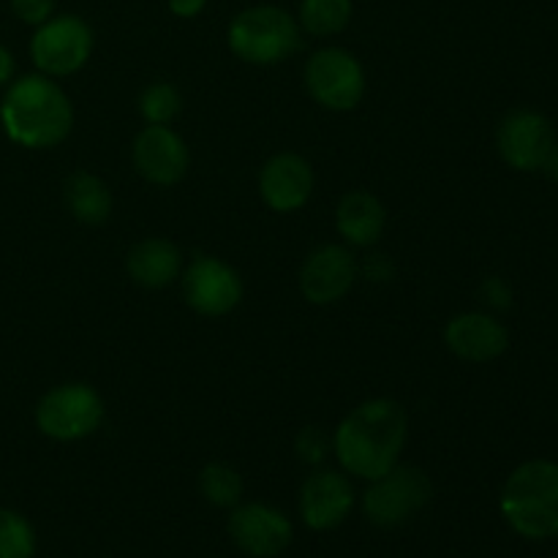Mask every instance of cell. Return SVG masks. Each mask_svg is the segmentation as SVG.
<instances>
[{"label": "cell", "mask_w": 558, "mask_h": 558, "mask_svg": "<svg viewBox=\"0 0 558 558\" xmlns=\"http://www.w3.org/2000/svg\"><path fill=\"white\" fill-rule=\"evenodd\" d=\"M445 343L463 363L483 365L490 360H499L507 352L510 332L494 314L466 311V314H458L447 322Z\"/></svg>", "instance_id": "9a60e30c"}, {"label": "cell", "mask_w": 558, "mask_h": 558, "mask_svg": "<svg viewBox=\"0 0 558 558\" xmlns=\"http://www.w3.org/2000/svg\"><path fill=\"white\" fill-rule=\"evenodd\" d=\"M104 398L85 381H69L44 392L36 407V428L52 441H80L104 423Z\"/></svg>", "instance_id": "5b68a950"}, {"label": "cell", "mask_w": 558, "mask_h": 558, "mask_svg": "<svg viewBox=\"0 0 558 558\" xmlns=\"http://www.w3.org/2000/svg\"><path fill=\"white\" fill-rule=\"evenodd\" d=\"M330 450H332V436H327L325 430L316 428V425L303 428L298 434V439H294V452H298L300 461L311 463V466H319Z\"/></svg>", "instance_id": "cb8c5ba5"}, {"label": "cell", "mask_w": 558, "mask_h": 558, "mask_svg": "<svg viewBox=\"0 0 558 558\" xmlns=\"http://www.w3.org/2000/svg\"><path fill=\"white\" fill-rule=\"evenodd\" d=\"M14 71H16L14 54L0 44V87H5L11 80H14Z\"/></svg>", "instance_id": "f1b7e54d"}, {"label": "cell", "mask_w": 558, "mask_h": 558, "mask_svg": "<svg viewBox=\"0 0 558 558\" xmlns=\"http://www.w3.org/2000/svg\"><path fill=\"white\" fill-rule=\"evenodd\" d=\"M407 439V409L392 398H374L360 403L338 423L332 434V452L343 472L371 483L401 461Z\"/></svg>", "instance_id": "6da1fadb"}, {"label": "cell", "mask_w": 558, "mask_h": 558, "mask_svg": "<svg viewBox=\"0 0 558 558\" xmlns=\"http://www.w3.org/2000/svg\"><path fill=\"white\" fill-rule=\"evenodd\" d=\"M134 169L153 185H178L189 174L191 150L169 125H145L131 145Z\"/></svg>", "instance_id": "7c38bea8"}, {"label": "cell", "mask_w": 558, "mask_h": 558, "mask_svg": "<svg viewBox=\"0 0 558 558\" xmlns=\"http://www.w3.org/2000/svg\"><path fill=\"white\" fill-rule=\"evenodd\" d=\"M360 262L343 245H319L300 267V292L311 305H332L352 292Z\"/></svg>", "instance_id": "8fae6325"}, {"label": "cell", "mask_w": 558, "mask_h": 558, "mask_svg": "<svg viewBox=\"0 0 558 558\" xmlns=\"http://www.w3.org/2000/svg\"><path fill=\"white\" fill-rule=\"evenodd\" d=\"M354 507V490L343 474L332 469L314 472L300 490V515L314 532H330L349 518Z\"/></svg>", "instance_id": "2e32d148"}, {"label": "cell", "mask_w": 558, "mask_h": 558, "mask_svg": "<svg viewBox=\"0 0 558 558\" xmlns=\"http://www.w3.org/2000/svg\"><path fill=\"white\" fill-rule=\"evenodd\" d=\"M501 515L526 539L558 537V463L526 461L501 488Z\"/></svg>", "instance_id": "3957f363"}, {"label": "cell", "mask_w": 558, "mask_h": 558, "mask_svg": "<svg viewBox=\"0 0 558 558\" xmlns=\"http://www.w3.org/2000/svg\"><path fill=\"white\" fill-rule=\"evenodd\" d=\"M93 27L76 14H52L33 31L31 52L38 74L71 76L87 65L93 54Z\"/></svg>", "instance_id": "8992f818"}, {"label": "cell", "mask_w": 558, "mask_h": 558, "mask_svg": "<svg viewBox=\"0 0 558 558\" xmlns=\"http://www.w3.org/2000/svg\"><path fill=\"white\" fill-rule=\"evenodd\" d=\"M136 104L147 125H169L183 109V96L172 82H153L140 93Z\"/></svg>", "instance_id": "44dd1931"}, {"label": "cell", "mask_w": 558, "mask_h": 558, "mask_svg": "<svg viewBox=\"0 0 558 558\" xmlns=\"http://www.w3.org/2000/svg\"><path fill=\"white\" fill-rule=\"evenodd\" d=\"M305 87L319 107L352 112L365 96V69L343 47H322L305 63Z\"/></svg>", "instance_id": "52a82bcc"}, {"label": "cell", "mask_w": 558, "mask_h": 558, "mask_svg": "<svg viewBox=\"0 0 558 558\" xmlns=\"http://www.w3.org/2000/svg\"><path fill=\"white\" fill-rule=\"evenodd\" d=\"M314 194V169L300 153L283 150L267 158L259 172V196L270 210L294 213Z\"/></svg>", "instance_id": "5bb4252c"}, {"label": "cell", "mask_w": 558, "mask_h": 558, "mask_svg": "<svg viewBox=\"0 0 558 558\" xmlns=\"http://www.w3.org/2000/svg\"><path fill=\"white\" fill-rule=\"evenodd\" d=\"M352 0H300L298 5L300 31L316 38H330L343 33L352 22Z\"/></svg>", "instance_id": "ffe728a7"}, {"label": "cell", "mask_w": 558, "mask_h": 558, "mask_svg": "<svg viewBox=\"0 0 558 558\" xmlns=\"http://www.w3.org/2000/svg\"><path fill=\"white\" fill-rule=\"evenodd\" d=\"M129 278L142 289H167L183 272V254L167 238H145L125 256Z\"/></svg>", "instance_id": "e0dca14e"}, {"label": "cell", "mask_w": 558, "mask_h": 558, "mask_svg": "<svg viewBox=\"0 0 558 558\" xmlns=\"http://www.w3.org/2000/svg\"><path fill=\"white\" fill-rule=\"evenodd\" d=\"M336 229L349 245L371 248L387 229V207L371 191H349L336 207Z\"/></svg>", "instance_id": "ac0fdd59"}, {"label": "cell", "mask_w": 558, "mask_h": 558, "mask_svg": "<svg viewBox=\"0 0 558 558\" xmlns=\"http://www.w3.org/2000/svg\"><path fill=\"white\" fill-rule=\"evenodd\" d=\"M0 125L14 145L49 150L74 129V107L63 87L47 74L11 80L0 101Z\"/></svg>", "instance_id": "7a4b0ae2"}, {"label": "cell", "mask_w": 558, "mask_h": 558, "mask_svg": "<svg viewBox=\"0 0 558 558\" xmlns=\"http://www.w3.org/2000/svg\"><path fill=\"white\" fill-rule=\"evenodd\" d=\"M360 272H363L371 283H387L396 276V265H392V259L387 254H371L365 256V262L360 265Z\"/></svg>", "instance_id": "4316f807"}, {"label": "cell", "mask_w": 558, "mask_h": 558, "mask_svg": "<svg viewBox=\"0 0 558 558\" xmlns=\"http://www.w3.org/2000/svg\"><path fill=\"white\" fill-rule=\"evenodd\" d=\"M63 202L71 218L85 227H98L112 216V194L98 174L76 169L63 183Z\"/></svg>", "instance_id": "d6986e66"}, {"label": "cell", "mask_w": 558, "mask_h": 558, "mask_svg": "<svg viewBox=\"0 0 558 558\" xmlns=\"http://www.w3.org/2000/svg\"><path fill=\"white\" fill-rule=\"evenodd\" d=\"M434 496L428 474L417 466H396L379 480H371V488L365 490L363 512L374 526L392 529L412 521L420 510Z\"/></svg>", "instance_id": "ba28073f"}, {"label": "cell", "mask_w": 558, "mask_h": 558, "mask_svg": "<svg viewBox=\"0 0 558 558\" xmlns=\"http://www.w3.org/2000/svg\"><path fill=\"white\" fill-rule=\"evenodd\" d=\"M36 554V532L31 523L14 510L0 507V558H33Z\"/></svg>", "instance_id": "603a6c76"}, {"label": "cell", "mask_w": 558, "mask_h": 558, "mask_svg": "<svg viewBox=\"0 0 558 558\" xmlns=\"http://www.w3.org/2000/svg\"><path fill=\"white\" fill-rule=\"evenodd\" d=\"M300 22L281 5H248L227 27V44L248 65H278L300 49Z\"/></svg>", "instance_id": "277c9868"}, {"label": "cell", "mask_w": 558, "mask_h": 558, "mask_svg": "<svg viewBox=\"0 0 558 558\" xmlns=\"http://www.w3.org/2000/svg\"><path fill=\"white\" fill-rule=\"evenodd\" d=\"M199 490L210 505L238 507L243 496V480L227 463H207L199 472Z\"/></svg>", "instance_id": "7402d4cb"}, {"label": "cell", "mask_w": 558, "mask_h": 558, "mask_svg": "<svg viewBox=\"0 0 558 558\" xmlns=\"http://www.w3.org/2000/svg\"><path fill=\"white\" fill-rule=\"evenodd\" d=\"M480 300L488 305L490 311H507L512 308V289L505 278L490 276L480 283Z\"/></svg>", "instance_id": "484cf974"}, {"label": "cell", "mask_w": 558, "mask_h": 558, "mask_svg": "<svg viewBox=\"0 0 558 558\" xmlns=\"http://www.w3.org/2000/svg\"><path fill=\"white\" fill-rule=\"evenodd\" d=\"M545 172H548V178H554V180H558V142H556V147H554V153H550L548 156V161H545Z\"/></svg>", "instance_id": "f546056e"}, {"label": "cell", "mask_w": 558, "mask_h": 558, "mask_svg": "<svg viewBox=\"0 0 558 558\" xmlns=\"http://www.w3.org/2000/svg\"><path fill=\"white\" fill-rule=\"evenodd\" d=\"M207 3H210V0H167L169 11H172L178 20H196V16L207 9Z\"/></svg>", "instance_id": "83f0119b"}, {"label": "cell", "mask_w": 558, "mask_h": 558, "mask_svg": "<svg viewBox=\"0 0 558 558\" xmlns=\"http://www.w3.org/2000/svg\"><path fill=\"white\" fill-rule=\"evenodd\" d=\"M183 298L191 311L199 316H227L243 300V278L218 256H196L191 265L180 272Z\"/></svg>", "instance_id": "9c48e42d"}, {"label": "cell", "mask_w": 558, "mask_h": 558, "mask_svg": "<svg viewBox=\"0 0 558 558\" xmlns=\"http://www.w3.org/2000/svg\"><path fill=\"white\" fill-rule=\"evenodd\" d=\"M229 537L243 554L254 558H272L292 543V523L283 512L267 505L234 507L229 515Z\"/></svg>", "instance_id": "4fadbf2b"}, {"label": "cell", "mask_w": 558, "mask_h": 558, "mask_svg": "<svg viewBox=\"0 0 558 558\" xmlns=\"http://www.w3.org/2000/svg\"><path fill=\"white\" fill-rule=\"evenodd\" d=\"M54 5H58V0H9L11 14L31 27L47 22L54 14Z\"/></svg>", "instance_id": "d4e9b609"}, {"label": "cell", "mask_w": 558, "mask_h": 558, "mask_svg": "<svg viewBox=\"0 0 558 558\" xmlns=\"http://www.w3.org/2000/svg\"><path fill=\"white\" fill-rule=\"evenodd\" d=\"M496 147L507 167L518 172H537L556 147V131L543 112L512 109L496 129Z\"/></svg>", "instance_id": "30bf717a"}]
</instances>
